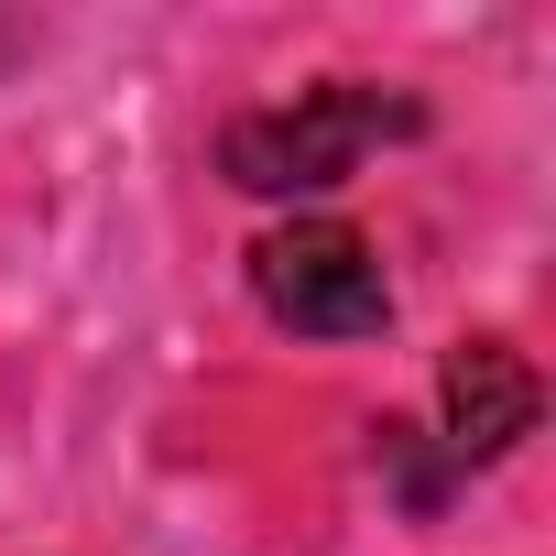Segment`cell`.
<instances>
[{"mask_svg": "<svg viewBox=\"0 0 556 556\" xmlns=\"http://www.w3.org/2000/svg\"><path fill=\"white\" fill-rule=\"evenodd\" d=\"M404 131H426L415 99H382V88H306L295 110L229 121L218 153H229V186H251V197H328L339 175H361L371 142H404Z\"/></svg>", "mask_w": 556, "mask_h": 556, "instance_id": "6da1fadb", "label": "cell"}, {"mask_svg": "<svg viewBox=\"0 0 556 556\" xmlns=\"http://www.w3.org/2000/svg\"><path fill=\"white\" fill-rule=\"evenodd\" d=\"M251 295L273 328H295V339H371L393 328V285H382V251L339 218H295V229H273L251 251Z\"/></svg>", "mask_w": 556, "mask_h": 556, "instance_id": "7a4b0ae2", "label": "cell"}, {"mask_svg": "<svg viewBox=\"0 0 556 556\" xmlns=\"http://www.w3.org/2000/svg\"><path fill=\"white\" fill-rule=\"evenodd\" d=\"M437 404H447V469H491L513 437H534V371L502 339H458Z\"/></svg>", "mask_w": 556, "mask_h": 556, "instance_id": "3957f363", "label": "cell"}]
</instances>
